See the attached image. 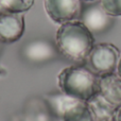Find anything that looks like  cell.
<instances>
[{"label": "cell", "mask_w": 121, "mask_h": 121, "mask_svg": "<svg viewBox=\"0 0 121 121\" xmlns=\"http://www.w3.org/2000/svg\"><path fill=\"white\" fill-rule=\"evenodd\" d=\"M55 46L67 60L82 63L86 62L94 48L95 37L81 20H72L60 25L55 33Z\"/></svg>", "instance_id": "cell-1"}, {"label": "cell", "mask_w": 121, "mask_h": 121, "mask_svg": "<svg viewBox=\"0 0 121 121\" xmlns=\"http://www.w3.org/2000/svg\"><path fill=\"white\" fill-rule=\"evenodd\" d=\"M98 75L83 66L66 67L57 75L60 92L83 102H88L98 94Z\"/></svg>", "instance_id": "cell-2"}, {"label": "cell", "mask_w": 121, "mask_h": 121, "mask_svg": "<svg viewBox=\"0 0 121 121\" xmlns=\"http://www.w3.org/2000/svg\"><path fill=\"white\" fill-rule=\"evenodd\" d=\"M120 59V51L115 45L109 43L95 44L88 54L86 63L89 68L98 77L115 72Z\"/></svg>", "instance_id": "cell-3"}, {"label": "cell", "mask_w": 121, "mask_h": 121, "mask_svg": "<svg viewBox=\"0 0 121 121\" xmlns=\"http://www.w3.org/2000/svg\"><path fill=\"white\" fill-rule=\"evenodd\" d=\"M44 8L49 18L57 25L77 20L82 12L80 0H45Z\"/></svg>", "instance_id": "cell-4"}, {"label": "cell", "mask_w": 121, "mask_h": 121, "mask_svg": "<svg viewBox=\"0 0 121 121\" xmlns=\"http://www.w3.org/2000/svg\"><path fill=\"white\" fill-rule=\"evenodd\" d=\"M59 53L56 46L45 38L30 40L21 49L23 59L32 64H46L54 60Z\"/></svg>", "instance_id": "cell-5"}, {"label": "cell", "mask_w": 121, "mask_h": 121, "mask_svg": "<svg viewBox=\"0 0 121 121\" xmlns=\"http://www.w3.org/2000/svg\"><path fill=\"white\" fill-rule=\"evenodd\" d=\"M26 22L22 14L0 13V43L13 44L25 33Z\"/></svg>", "instance_id": "cell-6"}, {"label": "cell", "mask_w": 121, "mask_h": 121, "mask_svg": "<svg viewBox=\"0 0 121 121\" xmlns=\"http://www.w3.org/2000/svg\"><path fill=\"white\" fill-rule=\"evenodd\" d=\"M81 21L92 32L101 33L107 30L111 26V16L107 15L100 4H91L81 12Z\"/></svg>", "instance_id": "cell-7"}, {"label": "cell", "mask_w": 121, "mask_h": 121, "mask_svg": "<svg viewBox=\"0 0 121 121\" xmlns=\"http://www.w3.org/2000/svg\"><path fill=\"white\" fill-rule=\"evenodd\" d=\"M98 94L106 102L117 108L121 105V77L117 73H108L99 77Z\"/></svg>", "instance_id": "cell-8"}, {"label": "cell", "mask_w": 121, "mask_h": 121, "mask_svg": "<svg viewBox=\"0 0 121 121\" xmlns=\"http://www.w3.org/2000/svg\"><path fill=\"white\" fill-rule=\"evenodd\" d=\"M95 121H113L116 107L109 104L99 94L87 102Z\"/></svg>", "instance_id": "cell-9"}, {"label": "cell", "mask_w": 121, "mask_h": 121, "mask_svg": "<svg viewBox=\"0 0 121 121\" xmlns=\"http://www.w3.org/2000/svg\"><path fill=\"white\" fill-rule=\"evenodd\" d=\"M62 121H95L87 102L77 101L60 116Z\"/></svg>", "instance_id": "cell-10"}, {"label": "cell", "mask_w": 121, "mask_h": 121, "mask_svg": "<svg viewBox=\"0 0 121 121\" xmlns=\"http://www.w3.org/2000/svg\"><path fill=\"white\" fill-rule=\"evenodd\" d=\"M46 100H47L48 105L52 108V111L55 113V115H57L59 117H60V116L63 115V113H64L69 106L74 104L77 101H80V100H77V99L71 98V97L66 96V95L63 94V92L47 95Z\"/></svg>", "instance_id": "cell-11"}, {"label": "cell", "mask_w": 121, "mask_h": 121, "mask_svg": "<svg viewBox=\"0 0 121 121\" xmlns=\"http://www.w3.org/2000/svg\"><path fill=\"white\" fill-rule=\"evenodd\" d=\"M35 0H0V11L5 13L22 14L34 5Z\"/></svg>", "instance_id": "cell-12"}, {"label": "cell", "mask_w": 121, "mask_h": 121, "mask_svg": "<svg viewBox=\"0 0 121 121\" xmlns=\"http://www.w3.org/2000/svg\"><path fill=\"white\" fill-rule=\"evenodd\" d=\"M99 4L111 17L121 16V0H99Z\"/></svg>", "instance_id": "cell-13"}, {"label": "cell", "mask_w": 121, "mask_h": 121, "mask_svg": "<svg viewBox=\"0 0 121 121\" xmlns=\"http://www.w3.org/2000/svg\"><path fill=\"white\" fill-rule=\"evenodd\" d=\"M113 121H121V105L118 106L115 111V115H114Z\"/></svg>", "instance_id": "cell-14"}, {"label": "cell", "mask_w": 121, "mask_h": 121, "mask_svg": "<svg viewBox=\"0 0 121 121\" xmlns=\"http://www.w3.org/2000/svg\"><path fill=\"white\" fill-rule=\"evenodd\" d=\"M117 74L119 75V77H121V56L119 59V62H118V65H117Z\"/></svg>", "instance_id": "cell-15"}, {"label": "cell", "mask_w": 121, "mask_h": 121, "mask_svg": "<svg viewBox=\"0 0 121 121\" xmlns=\"http://www.w3.org/2000/svg\"><path fill=\"white\" fill-rule=\"evenodd\" d=\"M81 2H91V1H94V0H80Z\"/></svg>", "instance_id": "cell-16"}]
</instances>
